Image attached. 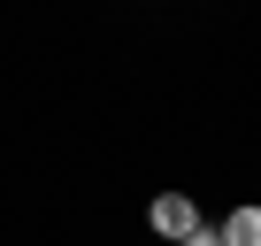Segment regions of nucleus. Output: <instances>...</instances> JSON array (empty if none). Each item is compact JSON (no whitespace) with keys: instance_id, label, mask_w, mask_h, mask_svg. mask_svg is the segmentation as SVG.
I'll return each instance as SVG.
<instances>
[{"instance_id":"obj_1","label":"nucleus","mask_w":261,"mask_h":246,"mask_svg":"<svg viewBox=\"0 0 261 246\" xmlns=\"http://www.w3.org/2000/svg\"><path fill=\"white\" fill-rule=\"evenodd\" d=\"M154 231H162V238H192V231H200V208H192L185 192H162V200H154Z\"/></svg>"},{"instance_id":"obj_2","label":"nucleus","mask_w":261,"mask_h":246,"mask_svg":"<svg viewBox=\"0 0 261 246\" xmlns=\"http://www.w3.org/2000/svg\"><path fill=\"white\" fill-rule=\"evenodd\" d=\"M223 246H261V208H238L223 223Z\"/></svg>"},{"instance_id":"obj_3","label":"nucleus","mask_w":261,"mask_h":246,"mask_svg":"<svg viewBox=\"0 0 261 246\" xmlns=\"http://www.w3.org/2000/svg\"><path fill=\"white\" fill-rule=\"evenodd\" d=\"M177 246H223V231H192V238H177Z\"/></svg>"}]
</instances>
